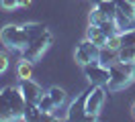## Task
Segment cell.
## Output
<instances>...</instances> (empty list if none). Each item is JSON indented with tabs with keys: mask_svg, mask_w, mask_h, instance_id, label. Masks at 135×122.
Returning a JSON list of instances; mask_svg holds the SVG:
<instances>
[{
	"mask_svg": "<svg viewBox=\"0 0 135 122\" xmlns=\"http://www.w3.org/2000/svg\"><path fill=\"white\" fill-rule=\"evenodd\" d=\"M27 100L18 86H8L0 89V120H17L23 118Z\"/></svg>",
	"mask_w": 135,
	"mask_h": 122,
	"instance_id": "obj_1",
	"label": "cell"
},
{
	"mask_svg": "<svg viewBox=\"0 0 135 122\" xmlns=\"http://www.w3.org/2000/svg\"><path fill=\"white\" fill-rule=\"evenodd\" d=\"M110 69V77H109V89L113 92H119V89L127 88L135 77V63H121V61H115V63L109 67Z\"/></svg>",
	"mask_w": 135,
	"mask_h": 122,
	"instance_id": "obj_2",
	"label": "cell"
},
{
	"mask_svg": "<svg viewBox=\"0 0 135 122\" xmlns=\"http://www.w3.org/2000/svg\"><path fill=\"white\" fill-rule=\"evenodd\" d=\"M0 41L8 49H15V51H23L31 43V39H29V35L25 33V29L17 26V24H6L0 31Z\"/></svg>",
	"mask_w": 135,
	"mask_h": 122,
	"instance_id": "obj_3",
	"label": "cell"
},
{
	"mask_svg": "<svg viewBox=\"0 0 135 122\" xmlns=\"http://www.w3.org/2000/svg\"><path fill=\"white\" fill-rule=\"evenodd\" d=\"M51 43H53V35H51L47 29L39 35V37H35L29 45H27L21 53H23V59H27V61H31V63H35V61H39L41 59V55L47 51V47H49Z\"/></svg>",
	"mask_w": 135,
	"mask_h": 122,
	"instance_id": "obj_4",
	"label": "cell"
},
{
	"mask_svg": "<svg viewBox=\"0 0 135 122\" xmlns=\"http://www.w3.org/2000/svg\"><path fill=\"white\" fill-rule=\"evenodd\" d=\"M107 100V92L102 86H92V89H88L86 96V120H96L100 114L102 106Z\"/></svg>",
	"mask_w": 135,
	"mask_h": 122,
	"instance_id": "obj_5",
	"label": "cell"
},
{
	"mask_svg": "<svg viewBox=\"0 0 135 122\" xmlns=\"http://www.w3.org/2000/svg\"><path fill=\"white\" fill-rule=\"evenodd\" d=\"M115 6H117L115 23H117L119 31L131 29V24L135 23V4L127 2V0H115Z\"/></svg>",
	"mask_w": 135,
	"mask_h": 122,
	"instance_id": "obj_6",
	"label": "cell"
},
{
	"mask_svg": "<svg viewBox=\"0 0 135 122\" xmlns=\"http://www.w3.org/2000/svg\"><path fill=\"white\" fill-rule=\"evenodd\" d=\"M84 73L92 86H107L109 77H110V69L107 65H102L98 59L92 61V63H88V65H84Z\"/></svg>",
	"mask_w": 135,
	"mask_h": 122,
	"instance_id": "obj_7",
	"label": "cell"
},
{
	"mask_svg": "<svg viewBox=\"0 0 135 122\" xmlns=\"http://www.w3.org/2000/svg\"><path fill=\"white\" fill-rule=\"evenodd\" d=\"M98 51H100L98 45H94L90 39H86V41H82L76 49V61L84 67V65H88V63H92V61L98 59Z\"/></svg>",
	"mask_w": 135,
	"mask_h": 122,
	"instance_id": "obj_8",
	"label": "cell"
},
{
	"mask_svg": "<svg viewBox=\"0 0 135 122\" xmlns=\"http://www.w3.org/2000/svg\"><path fill=\"white\" fill-rule=\"evenodd\" d=\"M18 88H21V92H23L27 104H39V100H41L43 94H45V92L41 89V86L35 83L31 77H23L21 83H18Z\"/></svg>",
	"mask_w": 135,
	"mask_h": 122,
	"instance_id": "obj_9",
	"label": "cell"
},
{
	"mask_svg": "<svg viewBox=\"0 0 135 122\" xmlns=\"http://www.w3.org/2000/svg\"><path fill=\"white\" fill-rule=\"evenodd\" d=\"M86 96H88V92H84L80 98L72 102L68 110V120H86Z\"/></svg>",
	"mask_w": 135,
	"mask_h": 122,
	"instance_id": "obj_10",
	"label": "cell"
},
{
	"mask_svg": "<svg viewBox=\"0 0 135 122\" xmlns=\"http://www.w3.org/2000/svg\"><path fill=\"white\" fill-rule=\"evenodd\" d=\"M86 39H90L94 45H98V47H104L109 37L104 35V31H102L98 24H90V26H88V35H86Z\"/></svg>",
	"mask_w": 135,
	"mask_h": 122,
	"instance_id": "obj_11",
	"label": "cell"
},
{
	"mask_svg": "<svg viewBox=\"0 0 135 122\" xmlns=\"http://www.w3.org/2000/svg\"><path fill=\"white\" fill-rule=\"evenodd\" d=\"M98 61H100L102 65H107V67H110V65L115 63V61H119V53L115 51V49H109V47H100V51H98Z\"/></svg>",
	"mask_w": 135,
	"mask_h": 122,
	"instance_id": "obj_12",
	"label": "cell"
},
{
	"mask_svg": "<svg viewBox=\"0 0 135 122\" xmlns=\"http://www.w3.org/2000/svg\"><path fill=\"white\" fill-rule=\"evenodd\" d=\"M117 53L121 63H135V47H121Z\"/></svg>",
	"mask_w": 135,
	"mask_h": 122,
	"instance_id": "obj_13",
	"label": "cell"
},
{
	"mask_svg": "<svg viewBox=\"0 0 135 122\" xmlns=\"http://www.w3.org/2000/svg\"><path fill=\"white\" fill-rule=\"evenodd\" d=\"M39 108H41V112H55V110H57V106H55V102H53V100H51V96L49 94H47V92H45V94H43V98L41 100H39Z\"/></svg>",
	"mask_w": 135,
	"mask_h": 122,
	"instance_id": "obj_14",
	"label": "cell"
},
{
	"mask_svg": "<svg viewBox=\"0 0 135 122\" xmlns=\"http://www.w3.org/2000/svg\"><path fill=\"white\" fill-rule=\"evenodd\" d=\"M121 47H135V29L121 31Z\"/></svg>",
	"mask_w": 135,
	"mask_h": 122,
	"instance_id": "obj_15",
	"label": "cell"
},
{
	"mask_svg": "<svg viewBox=\"0 0 135 122\" xmlns=\"http://www.w3.org/2000/svg\"><path fill=\"white\" fill-rule=\"evenodd\" d=\"M47 94L51 96V100L55 102V106H57V108H59L61 104H64V102H66V92H64L61 88H57V86L49 88V92H47Z\"/></svg>",
	"mask_w": 135,
	"mask_h": 122,
	"instance_id": "obj_16",
	"label": "cell"
},
{
	"mask_svg": "<svg viewBox=\"0 0 135 122\" xmlns=\"http://www.w3.org/2000/svg\"><path fill=\"white\" fill-rule=\"evenodd\" d=\"M17 73H18V77H21V79H23V77H31V73H33V63H31V61H27V59H23V61L18 63Z\"/></svg>",
	"mask_w": 135,
	"mask_h": 122,
	"instance_id": "obj_17",
	"label": "cell"
},
{
	"mask_svg": "<svg viewBox=\"0 0 135 122\" xmlns=\"http://www.w3.org/2000/svg\"><path fill=\"white\" fill-rule=\"evenodd\" d=\"M104 47L119 51V47H121V33H117V35H110L109 39H107V45H104Z\"/></svg>",
	"mask_w": 135,
	"mask_h": 122,
	"instance_id": "obj_18",
	"label": "cell"
},
{
	"mask_svg": "<svg viewBox=\"0 0 135 122\" xmlns=\"http://www.w3.org/2000/svg\"><path fill=\"white\" fill-rule=\"evenodd\" d=\"M18 6V0H0V8L2 10H12Z\"/></svg>",
	"mask_w": 135,
	"mask_h": 122,
	"instance_id": "obj_19",
	"label": "cell"
},
{
	"mask_svg": "<svg viewBox=\"0 0 135 122\" xmlns=\"http://www.w3.org/2000/svg\"><path fill=\"white\" fill-rule=\"evenodd\" d=\"M8 55H6V53H0V73L2 71H6V69H8Z\"/></svg>",
	"mask_w": 135,
	"mask_h": 122,
	"instance_id": "obj_20",
	"label": "cell"
},
{
	"mask_svg": "<svg viewBox=\"0 0 135 122\" xmlns=\"http://www.w3.org/2000/svg\"><path fill=\"white\" fill-rule=\"evenodd\" d=\"M31 4V0H18V6H29Z\"/></svg>",
	"mask_w": 135,
	"mask_h": 122,
	"instance_id": "obj_21",
	"label": "cell"
},
{
	"mask_svg": "<svg viewBox=\"0 0 135 122\" xmlns=\"http://www.w3.org/2000/svg\"><path fill=\"white\" fill-rule=\"evenodd\" d=\"M127 2H131V4H135V0H127Z\"/></svg>",
	"mask_w": 135,
	"mask_h": 122,
	"instance_id": "obj_22",
	"label": "cell"
},
{
	"mask_svg": "<svg viewBox=\"0 0 135 122\" xmlns=\"http://www.w3.org/2000/svg\"><path fill=\"white\" fill-rule=\"evenodd\" d=\"M133 116H135V104H133Z\"/></svg>",
	"mask_w": 135,
	"mask_h": 122,
	"instance_id": "obj_23",
	"label": "cell"
}]
</instances>
